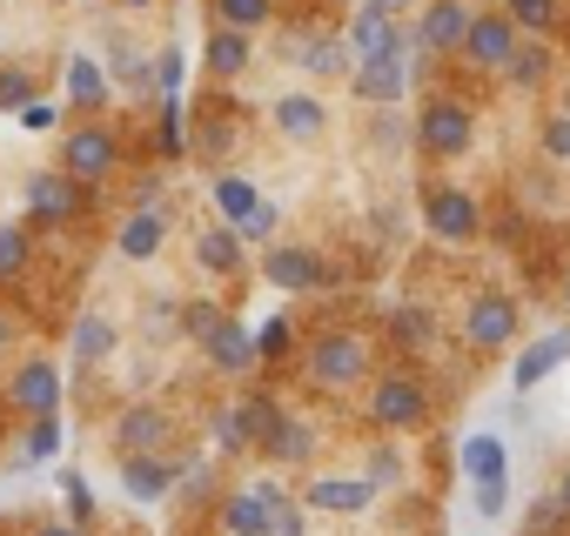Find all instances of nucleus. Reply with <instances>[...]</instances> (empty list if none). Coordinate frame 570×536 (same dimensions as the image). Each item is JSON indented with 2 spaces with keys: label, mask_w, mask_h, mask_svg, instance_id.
I'll list each match as a JSON object with an SVG mask.
<instances>
[{
  "label": "nucleus",
  "mask_w": 570,
  "mask_h": 536,
  "mask_svg": "<svg viewBox=\"0 0 570 536\" xmlns=\"http://www.w3.org/2000/svg\"><path fill=\"white\" fill-rule=\"evenodd\" d=\"M303 376H309L316 389H356V383L370 376V343H363L356 329H323V336L309 343V356H303Z\"/></svg>",
  "instance_id": "obj_1"
},
{
  "label": "nucleus",
  "mask_w": 570,
  "mask_h": 536,
  "mask_svg": "<svg viewBox=\"0 0 570 536\" xmlns=\"http://www.w3.org/2000/svg\"><path fill=\"white\" fill-rule=\"evenodd\" d=\"M470 135H476V115H470V101L430 95V101L416 108V141H423V155H430V161H456V155L470 148Z\"/></svg>",
  "instance_id": "obj_2"
},
{
  "label": "nucleus",
  "mask_w": 570,
  "mask_h": 536,
  "mask_svg": "<svg viewBox=\"0 0 570 536\" xmlns=\"http://www.w3.org/2000/svg\"><path fill=\"white\" fill-rule=\"evenodd\" d=\"M370 423L376 429H390V436H410V429H423L430 423V389L416 383V376H376V389H370Z\"/></svg>",
  "instance_id": "obj_3"
},
{
  "label": "nucleus",
  "mask_w": 570,
  "mask_h": 536,
  "mask_svg": "<svg viewBox=\"0 0 570 536\" xmlns=\"http://www.w3.org/2000/svg\"><path fill=\"white\" fill-rule=\"evenodd\" d=\"M115 168H121V141H115V128H101V121H81V128L61 141V175H75L81 188L108 181Z\"/></svg>",
  "instance_id": "obj_4"
},
{
  "label": "nucleus",
  "mask_w": 570,
  "mask_h": 536,
  "mask_svg": "<svg viewBox=\"0 0 570 536\" xmlns=\"http://www.w3.org/2000/svg\"><path fill=\"white\" fill-rule=\"evenodd\" d=\"M275 423H282V409H275L262 389H248V396H235L228 409H215V443H222V449H262Z\"/></svg>",
  "instance_id": "obj_5"
},
{
  "label": "nucleus",
  "mask_w": 570,
  "mask_h": 536,
  "mask_svg": "<svg viewBox=\"0 0 570 536\" xmlns=\"http://www.w3.org/2000/svg\"><path fill=\"white\" fill-rule=\"evenodd\" d=\"M517 329H523V309H517L510 296H497V289H490V296H476V302L463 309V343H470V349H483V356H490V349H510V343H517Z\"/></svg>",
  "instance_id": "obj_6"
},
{
  "label": "nucleus",
  "mask_w": 570,
  "mask_h": 536,
  "mask_svg": "<svg viewBox=\"0 0 570 536\" xmlns=\"http://www.w3.org/2000/svg\"><path fill=\"white\" fill-rule=\"evenodd\" d=\"M81 201H88V188H81L75 175H61V168L28 175V215H35L41 228H68V221L81 215Z\"/></svg>",
  "instance_id": "obj_7"
},
{
  "label": "nucleus",
  "mask_w": 570,
  "mask_h": 536,
  "mask_svg": "<svg viewBox=\"0 0 570 536\" xmlns=\"http://www.w3.org/2000/svg\"><path fill=\"white\" fill-rule=\"evenodd\" d=\"M470 28H476V8H470V0H430L423 21H416V41H423L430 61H443V54H463Z\"/></svg>",
  "instance_id": "obj_8"
},
{
  "label": "nucleus",
  "mask_w": 570,
  "mask_h": 536,
  "mask_svg": "<svg viewBox=\"0 0 570 536\" xmlns=\"http://www.w3.org/2000/svg\"><path fill=\"white\" fill-rule=\"evenodd\" d=\"M423 221H430L436 241H476V235H483V208H476V195H463V188H430Z\"/></svg>",
  "instance_id": "obj_9"
},
{
  "label": "nucleus",
  "mask_w": 570,
  "mask_h": 536,
  "mask_svg": "<svg viewBox=\"0 0 570 536\" xmlns=\"http://www.w3.org/2000/svg\"><path fill=\"white\" fill-rule=\"evenodd\" d=\"M262 276H268L275 289H296V296H309V289H336V268H330L316 248H268Z\"/></svg>",
  "instance_id": "obj_10"
},
{
  "label": "nucleus",
  "mask_w": 570,
  "mask_h": 536,
  "mask_svg": "<svg viewBox=\"0 0 570 536\" xmlns=\"http://www.w3.org/2000/svg\"><path fill=\"white\" fill-rule=\"evenodd\" d=\"M517 48H523V41H517V21L497 8V14H476V28H470V41H463V61L483 68V75H503Z\"/></svg>",
  "instance_id": "obj_11"
},
{
  "label": "nucleus",
  "mask_w": 570,
  "mask_h": 536,
  "mask_svg": "<svg viewBox=\"0 0 570 536\" xmlns=\"http://www.w3.org/2000/svg\"><path fill=\"white\" fill-rule=\"evenodd\" d=\"M289 54L309 81H350L356 75V54L343 34H289Z\"/></svg>",
  "instance_id": "obj_12"
},
{
  "label": "nucleus",
  "mask_w": 570,
  "mask_h": 536,
  "mask_svg": "<svg viewBox=\"0 0 570 536\" xmlns=\"http://www.w3.org/2000/svg\"><path fill=\"white\" fill-rule=\"evenodd\" d=\"M350 88H356V101L390 108V101H403V95L416 88V68H410V61H403V48H396V54H383V61H363V68L350 75Z\"/></svg>",
  "instance_id": "obj_13"
},
{
  "label": "nucleus",
  "mask_w": 570,
  "mask_h": 536,
  "mask_svg": "<svg viewBox=\"0 0 570 536\" xmlns=\"http://www.w3.org/2000/svg\"><path fill=\"white\" fill-rule=\"evenodd\" d=\"M208 363H215V376H248V369H262V343H255V329L242 322V316H228L208 343Z\"/></svg>",
  "instance_id": "obj_14"
},
{
  "label": "nucleus",
  "mask_w": 570,
  "mask_h": 536,
  "mask_svg": "<svg viewBox=\"0 0 570 536\" xmlns=\"http://www.w3.org/2000/svg\"><path fill=\"white\" fill-rule=\"evenodd\" d=\"M343 41H350V54H356V68H363V61L396 54V48H403V28H396V14L356 8V14H350V28H343Z\"/></svg>",
  "instance_id": "obj_15"
},
{
  "label": "nucleus",
  "mask_w": 570,
  "mask_h": 536,
  "mask_svg": "<svg viewBox=\"0 0 570 536\" xmlns=\"http://www.w3.org/2000/svg\"><path fill=\"white\" fill-rule=\"evenodd\" d=\"M115 443H121V456H161V443H168V409L128 403L121 423H115Z\"/></svg>",
  "instance_id": "obj_16"
},
{
  "label": "nucleus",
  "mask_w": 570,
  "mask_h": 536,
  "mask_svg": "<svg viewBox=\"0 0 570 536\" xmlns=\"http://www.w3.org/2000/svg\"><path fill=\"white\" fill-rule=\"evenodd\" d=\"M456 469H463L470 489H476V483H510V449H503V436H490V429L463 436V443H456Z\"/></svg>",
  "instance_id": "obj_17"
},
{
  "label": "nucleus",
  "mask_w": 570,
  "mask_h": 536,
  "mask_svg": "<svg viewBox=\"0 0 570 536\" xmlns=\"http://www.w3.org/2000/svg\"><path fill=\"white\" fill-rule=\"evenodd\" d=\"M215 516H222V536H275V509L262 503V489H255V483L228 489V496L215 503Z\"/></svg>",
  "instance_id": "obj_18"
},
{
  "label": "nucleus",
  "mask_w": 570,
  "mask_h": 536,
  "mask_svg": "<svg viewBox=\"0 0 570 536\" xmlns=\"http://www.w3.org/2000/svg\"><path fill=\"white\" fill-rule=\"evenodd\" d=\"M8 396H14V409H28V416H61V369H55V363H28V369H14Z\"/></svg>",
  "instance_id": "obj_19"
},
{
  "label": "nucleus",
  "mask_w": 570,
  "mask_h": 536,
  "mask_svg": "<svg viewBox=\"0 0 570 536\" xmlns=\"http://www.w3.org/2000/svg\"><path fill=\"white\" fill-rule=\"evenodd\" d=\"M303 496H309V509H330V516H363V509L376 503V483H370V476H316Z\"/></svg>",
  "instance_id": "obj_20"
},
{
  "label": "nucleus",
  "mask_w": 570,
  "mask_h": 536,
  "mask_svg": "<svg viewBox=\"0 0 570 536\" xmlns=\"http://www.w3.org/2000/svg\"><path fill=\"white\" fill-rule=\"evenodd\" d=\"M175 476H181V463H168V456H121V489H128V503H161V496L175 489Z\"/></svg>",
  "instance_id": "obj_21"
},
{
  "label": "nucleus",
  "mask_w": 570,
  "mask_h": 536,
  "mask_svg": "<svg viewBox=\"0 0 570 536\" xmlns=\"http://www.w3.org/2000/svg\"><path fill=\"white\" fill-rule=\"evenodd\" d=\"M161 235H168V215H161V208H128L121 228H115V248H121L128 261H148V255L161 248Z\"/></svg>",
  "instance_id": "obj_22"
},
{
  "label": "nucleus",
  "mask_w": 570,
  "mask_h": 536,
  "mask_svg": "<svg viewBox=\"0 0 570 536\" xmlns=\"http://www.w3.org/2000/svg\"><path fill=\"white\" fill-rule=\"evenodd\" d=\"M563 356H570V329H550V336H537V343L510 363V383H517V389H537V383H543Z\"/></svg>",
  "instance_id": "obj_23"
},
{
  "label": "nucleus",
  "mask_w": 570,
  "mask_h": 536,
  "mask_svg": "<svg viewBox=\"0 0 570 536\" xmlns=\"http://www.w3.org/2000/svg\"><path fill=\"white\" fill-rule=\"evenodd\" d=\"M262 456H268L275 469H289V463H309V456H316V429H309L303 416H282V423L268 429V443H262Z\"/></svg>",
  "instance_id": "obj_24"
},
{
  "label": "nucleus",
  "mask_w": 570,
  "mask_h": 536,
  "mask_svg": "<svg viewBox=\"0 0 570 536\" xmlns=\"http://www.w3.org/2000/svg\"><path fill=\"white\" fill-rule=\"evenodd\" d=\"M275 128L289 135V141H316V135L330 128V108H323L316 95H282V101H275Z\"/></svg>",
  "instance_id": "obj_25"
},
{
  "label": "nucleus",
  "mask_w": 570,
  "mask_h": 536,
  "mask_svg": "<svg viewBox=\"0 0 570 536\" xmlns=\"http://www.w3.org/2000/svg\"><path fill=\"white\" fill-rule=\"evenodd\" d=\"M195 261L208 268V276H242V235L222 221V228H202L195 235Z\"/></svg>",
  "instance_id": "obj_26"
},
{
  "label": "nucleus",
  "mask_w": 570,
  "mask_h": 536,
  "mask_svg": "<svg viewBox=\"0 0 570 536\" xmlns=\"http://www.w3.org/2000/svg\"><path fill=\"white\" fill-rule=\"evenodd\" d=\"M108 95H115L108 68H101L95 54H75V61H68V101H75V108H108Z\"/></svg>",
  "instance_id": "obj_27"
},
{
  "label": "nucleus",
  "mask_w": 570,
  "mask_h": 536,
  "mask_svg": "<svg viewBox=\"0 0 570 536\" xmlns=\"http://www.w3.org/2000/svg\"><path fill=\"white\" fill-rule=\"evenodd\" d=\"M248 61H255L248 34H235V28H215V34H208V75H215V81H235V75H248Z\"/></svg>",
  "instance_id": "obj_28"
},
{
  "label": "nucleus",
  "mask_w": 570,
  "mask_h": 536,
  "mask_svg": "<svg viewBox=\"0 0 570 536\" xmlns=\"http://www.w3.org/2000/svg\"><path fill=\"white\" fill-rule=\"evenodd\" d=\"M550 68H557V54H550V41H523V48L510 54V68H503V81H510L517 95H530V88H543V81H550Z\"/></svg>",
  "instance_id": "obj_29"
},
{
  "label": "nucleus",
  "mask_w": 570,
  "mask_h": 536,
  "mask_svg": "<svg viewBox=\"0 0 570 536\" xmlns=\"http://www.w3.org/2000/svg\"><path fill=\"white\" fill-rule=\"evenodd\" d=\"M503 14L517 21V34H530V41H550V34L563 28V0H503Z\"/></svg>",
  "instance_id": "obj_30"
},
{
  "label": "nucleus",
  "mask_w": 570,
  "mask_h": 536,
  "mask_svg": "<svg viewBox=\"0 0 570 536\" xmlns=\"http://www.w3.org/2000/svg\"><path fill=\"white\" fill-rule=\"evenodd\" d=\"M68 349H75V363H81V369H88V363H108V356H115V322L88 309V316L75 322V336H68Z\"/></svg>",
  "instance_id": "obj_31"
},
{
  "label": "nucleus",
  "mask_w": 570,
  "mask_h": 536,
  "mask_svg": "<svg viewBox=\"0 0 570 536\" xmlns=\"http://www.w3.org/2000/svg\"><path fill=\"white\" fill-rule=\"evenodd\" d=\"M28 268H35V235H28L21 221H0V289L21 282Z\"/></svg>",
  "instance_id": "obj_32"
},
{
  "label": "nucleus",
  "mask_w": 570,
  "mask_h": 536,
  "mask_svg": "<svg viewBox=\"0 0 570 536\" xmlns=\"http://www.w3.org/2000/svg\"><path fill=\"white\" fill-rule=\"evenodd\" d=\"M390 336H396L410 356H423V349H436V316H430L423 302H403V309L390 316Z\"/></svg>",
  "instance_id": "obj_33"
},
{
  "label": "nucleus",
  "mask_w": 570,
  "mask_h": 536,
  "mask_svg": "<svg viewBox=\"0 0 570 536\" xmlns=\"http://www.w3.org/2000/svg\"><path fill=\"white\" fill-rule=\"evenodd\" d=\"M215 208H222L228 228H242V221L262 208V195H255V181H242V175H215Z\"/></svg>",
  "instance_id": "obj_34"
},
{
  "label": "nucleus",
  "mask_w": 570,
  "mask_h": 536,
  "mask_svg": "<svg viewBox=\"0 0 570 536\" xmlns=\"http://www.w3.org/2000/svg\"><path fill=\"white\" fill-rule=\"evenodd\" d=\"M275 21V0H215V28H235V34H255Z\"/></svg>",
  "instance_id": "obj_35"
},
{
  "label": "nucleus",
  "mask_w": 570,
  "mask_h": 536,
  "mask_svg": "<svg viewBox=\"0 0 570 536\" xmlns=\"http://www.w3.org/2000/svg\"><path fill=\"white\" fill-rule=\"evenodd\" d=\"M108 81H115V88H128V95L141 101V95L155 88V61H148V54H135V48H115V61H108Z\"/></svg>",
  "instance_id": "obj_36"
},
{
  "label": "nucleus",
  "mask_w": 570,
  "mask_h": 536,
  "mask_svg": "<svg viewBox=\"0 0 570 536\" xmlns=\"http://www.w3.org/2000/svg\"><path fill=\"white\" fill-rule=\"evenodd\" d=\"M181 115H188L181 101H161L155 108V148H161V161H181L188 155V121Z\"/></svg>",
  "instance_id": "obj_37"
},
{
  "label": "nucleus",
  "mask_w": 570,
  "mask_h": 536,
  "mask_svg": "<svg viewBox=\"0 0 570 536\" xmlns=\"http://www.w3.org/2000/svg\"><path fill=\"white\" fill-rule=\"evenodd\" d=\"M61 436H68L61 416H35V429H28V443L14 449V463H48V456L61 449Z\"/></svg>",
  "instance_id": "obj_38"
},
{
  "label": "nucleus",
  "mask_w": 570,
  "mask_h": 536,
  "mask_svg": "<svg viewBox=\"0 0 570 536\" xmlns=\"http://www.w3.org/2000/svg\"><path fill=\"white\" fill-rule=\"evenodd\" d=\"M28 101H35V75H28V68H14V61H0V108L21 115Z\"/></svg>",
  "instance_id": "obj_39"
},
{
  "label": "nucleus",
  "mask_w": 570,
  "mask_h": 536,
  "mask_svg": "<svg viewBox=\"0 0 570 536\" xmlns=\"http://www.w3.org/2000/svg\"><path fill=\"white\" fill-rule=\"evenodd\" d=\"M363 476L376 483V496H383V489H403V476H410V469H403V449H396V443H383V449L370 456V469H363Z\"/></svg>",
  "instance_id": "obj_40"
},
{
  "label": "nucleus",
  "mask_w": 570,
  "mask_h": 536,
  "mask_svg": "<svg viewBox=\"0 0 570 536\" xmlns=\"http://www.w3.org/2000/svg\"><path fill=\"white\" fill-rule=\"evenodd\" d=\"M175 496H181V503H208V496H215V469H208L202 456H195V463H181V476H175ZM215 503H222V496H215Z\"/></svg>",
  "instance_id": "obj_41"
},
{
  "label": "nucleus",
  "mask_w": 570,
  "mask_h": 536,
  "mask_svg": "<svg viewBox=\"0 0 570 536\" xmlns=\"http://www.w3.org/2000/svg\"><path fill=\"white\" fill-rule=\"evenodd\" d=\"M289 336H296V322H289V316H268V322L255 329V343H262V363H282V356H289Z\"/></svg>",
  "instance_id": "obj_42"
},
{
  "label": "nucleus",
  "mask_w": 570,
  "mask_h": 536,
  "mask_svg": "<svg viewBox=\"0 0 570 536\" xmlns=\"http://www.w3.org/2000/svg\"><path fill=\"white\" fill-rule=\"evenodd\" d=\"M222 322H228V316H222L215 302H202V296H195V302H181V329H188L195 343H208V336H215Z\"/></svg>",
  "instance_id": "obj_43"
},
{
  "label": "nucleus",
  "mask_w": 570,
  "mask_h": 536,
  "mask_svg": "<svg viewBox=\"0 0 570 536\" xmlns=\"http://www.w3.org/2000/svg\"><path fill=\"white\" fill-rule=\"evenodd\" d=\"M155 88H161V101H181V48L155 54Z\"/></svg>",
  "instance_id": "obj_44"
},
{
  "label": "nucleus",
  "mask_w": 570,
  "mask_h": 536,
  "mask_svg": "<svg viewBox=\"0 0 570 536\" xmlns=\"http://www.w3.org/2000/svg\"><path fill=\"white\" fill-rule=\"evenodd\" d=\"M61 496H68V516H75V523H88V516H95V489H88V476H81V469H68V476H61Z\"/></svg>",
  "instance_id": "obj_45"
},
{
  "label": "nucleus",
  "mask_w": 570,
  "mask_h": 536,
  "mask_svg": "<svg viewBox=\"0 0 570 536\" xmlns=\"http://www.w3.org/2000/svg\"><path fill=\"white\" fill-rule=\"evenodd\" d=\"M275 228H282V208H275V201H262V208H255L235 235H242V241H275Z\"/></svg>",
  "instance_id": "obj_46"
},
{
  "label": "nucleus",
  "mask_w": 570,
  "mask_h": 536,
  "mask_svg": "<svg viewBox=\"0 0 570 536\" xmlns=\"http://www.w3.org/2000/svg\"><path fill=\"white\" fill-rule=\"evenodd\" d=\"M470 503H476V516H490V523H497V516L510 509V483H476V489H470Z\"/></svg>",
  "instance_id": "obj_47"
},
{
  "label": "nucleus",
  "mask_w": 570,
  "mask_h": 536,
  "mask_svg": "<svg viewBox=\"0 0 570 536\" xmlns=\"http://www.w3.org/2000/svg\"><path fill=\"white\" fill-rule=\"evenodd\" d=\"M557 516H570V509H563V496H543V503L523 516V536H550V529H557Z\"/></svg>",
  "instance_id": "obj_48"
},
{
  "label": "nucleus",
  "mask_w": 570,
  "mask_h": 536,
  "mask_svg": "<svg viewBox=\"0 0 570 536\" xmlns=\"http://www.w3.org/2000/svg\"><path fill=\"white\" fill-rule=\"evenodd\" d=\"M543 155L570 168V115H550V121H543Z\"/></svg>",
  "instance_id": "obj_49"
},
{
  "label": "nucleus",
  "mask_w": 570,
  "mask_h": 536,
  "mask_svg": "<svg viewBox=\"0 0 570 536\" xmlns=\"http://www.w3.org/2000/svg\"><path fill=\"white\" fill-rule=\"evenodd\" d=\"M55 121H61V108H55V101H28V108H21V128H35V135H41V128H55Z\"/></svg>",
  "instance_id": "obj_50"
},
{
  "label": "nucleus",
  "mask_w": 570,
  "mask_h": 536,
  "mask_svg": "<svg viewBox=\"0 0 570 536\" xmlns=\"http://www.w3.org/2000/svg\"><path fill=\"white\" fill-rule=\"evenodd\" d=\"M35 536H81V523H41Z\"/></svg>",
  "instance_id": "obj_51"
},
{
  "label": "nucleus",
  "mask_w": 570,
  "mask_h": 536,
  "mask_svg": "<svg viewBox=\"0 0 570 536\" xmlns=\"http://www.w3.org/2000/svg\"><path fill=\"white\" fill-rule=\"evenodd\" d=\"M356 8H376V14H396V8H403V0H356Z\"/></svg>",
  "instance_id": "obj_52"
},
{
  "label": "nucleus",
  "mask_w": 570,
  "mask_h": 536,
  "mask_svg": "<svg viewBox=\"0 0 570 536\" xmlns=\"http://www.w3.org/2000/svg\"><path fill=\"white\" fill-rule=\"evenodd\" d=\"M8 336H14V322H8V316H0V349H8Z\"/></svg>",
  "instance_id": "obj_53"
},
{
  "label": "nucleus",
  "mask_w": 570,
  "mask_h": 536,
  "mask_svg": "<svg viewBox=\"0 0 570 536\" xmlns=\"http://www.w3.org/2000/svg\"><path fill=\"white\" fill-rule=\"evenodd\" d=\"M557 496H563V509H570V476H563V483H557Z\"/></svg>",
  "instance_id": "obj_54"
},
{
  "label": "nucleus",
  "mask_w": 570,
  "mask_h": 536,
  "mask_svg": "<svg viewBox=\"0 0 570 536\" xmlns=\"http://www.w3.org/2000/svg\"><path fill=\"white\" fill-rule=\"evenodd\" d=\"M115 8H135V14H141V8H148V0H115Z\"/></svg>",
  "instance_id": "obj_55"
},
{
  "label": "nucleus",
  "mask_w": 570,
  "mask_h": 536,
  "mask_svg": "<svg viewBox=\"0 0 570 536\" xmlns=\"http://www.w3.org/2000/svg\"><path fill=\"white\" fill-rule=\"evenodd\" d=\"M563 309H570V276H563Z\"/></svg>",
  "instance_id": "obj_56"
}]
</instances>
